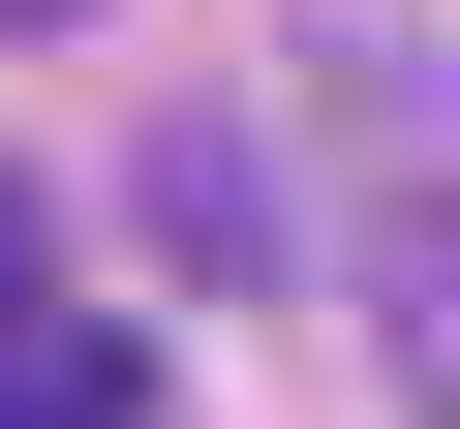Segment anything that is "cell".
<instances>
[{
	"label": "cell",
	"mask_w": 460,
	"mask_h": 429,
	"mask_svg": "<svg viewBox=\"0 0 460 429\" xmlns=\"http://www.w3.org/2000/svg\"><path fill=\"white\" fill-rule=\"evenodd\" d=\"M31 31H93V0H31Z\"/></svg>",
	"instance_id": "obj_4"
},
{
	"label": "cell",
	"mask_w": 460,
	"mask_h": 429,
	"mask_svg": "<svg viewBox=\"0 0 460 429\" xmlns=\"http://www.w3.org/2000/svg\"><path fill=\"white\" fill-rule=\"evenodd\" d=\"M31 429H154V337L123 307H31Z\"/></svg>",
	"instance_id": "obj_1"
},
{
	"label": "cell",
	"mask_w": 460,
	"mask_h": 429,
	"mask_svg": "<svg viewBox=\"0 0 460 429\" xmlns=\"http://www.w3.org/2000/svg\"><path fill=\"white\" fill-rule=\"evenodd\" d=\"M0 429H31V307H0Z\"/></svg>",
	"instance_id": "obj_3"
},
{
	"label": "cell",
	"mask_w": 460,
	"mask_h": 429,
	"mask_svg": "<svg viewBox=\"0 0 460 429\" xmlns=\"http://www.w3.org/2000/svg\"><path fill=\"white\" fill-rule=\"evenodd\" d=\"M0 307H31V184H0Z\"/></svg>",
	"instance_id": "obj_2"
}]
</instances>
